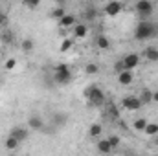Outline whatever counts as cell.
Listing matches in <instances>:
<instances>
[{
    "label": "cell",
    "mask_w": 158,
    "mask_h": 156,
    "mask_svg": "<svg viewBox=\"0 0 158 156\" xmlns=\"http://www.w3.org/2000/svg\"><path fill=\"white\" fill-rule=\"evenodd\" d=\"M72 79H74V76H72V70H70L68 64H57V66L53 68V81H55L59 86L70 84Z\"/></svg>",
    "instance_id": "3957f363"
},
{
    "label": "cell",
    "mask_w": 158,
    "mask_h": 156,
    "mask_svg": "<svg viewBox=\"0 0 158 156\" xmlns=\"http://www.w3.org/2000/svg\"><path fill=\"white\" fill-rule=\"evenodd\" d=\"M118 81L121 86H129L132 81H134V74H132V70H123V72H119L118 74Z\"/></svg>",
    "instance_id": "8fae6325"
},
{
    "label": "cell",
    "mask_w": 158,
    "mask_h": 156,
    "mask_svg": "<svg viewBox=\"0 0 158 156\" xmlns=\"http://www.w3.org/2000/svg\"><path fill=\"white\" fill-rule=\"evenodd\" d=\"M145 125H147V119H145V117H138V119H134V123H132V129H134V130H140V132H143Z\"/></svg>",
    "instance_id": "603a6c76"
},
{
    "label": "cell",
    "mask_w": 158,
    "mask_h": 156,
    "mask_svg": "<svg viewBox=\"0 0 158 156\" xmlns=\"http://www.w3.org/2000/svg\"><path fill=\"white\" fill-rule=\"evenodd\" d=\"M156 24L151 20H140L134 28V39L136 40H147L156 37Z\"/></svg>",
    "instance_id": "6da1fadb"
},
{
    "label": "cell",
    "mask_w": 158,
    "mask_h": 156,
    "mask_svg": "<svg viewBox=\"0 0 158 156\" xmlns=\"http://www.w3.org/2000/svg\"><path fill=\"white\" fill-rule=\"evenodd\" d=\"M109 142H110V145H112V149H118L119 143H121V140H119V136H109Z\"/></svg>",
    "instance_id": "83f0119b"
},
{
    "label": "cell",
    "mask_w": 158,
    "mask_h": 156,
    "mask_svg": "<svg viewBox=\"0 0 158 156\" xmlns=\"http://www.w3.org/2000/svg\"><path fill=\"white\" fill-rule=\"evenodd\" d=\"M64 15H66V9H64V6H55V7L50 11V18H53V20H61Z\"/></svg>",
    "instance_id": "2e32d148"
},
{
    "label": "cell",
    "mask_w": 158,
    "mask_h": 156,
    "mask_svg": "<svg viewBox=\"0 0 158 156\" xmlns=\"http://www.w3.org/2000/svg\"><path fill=\"white\" fill-rule=\"evenodd\" d=\"M138 97H140L142 105H149V103H153V90H149V88H143V90L138 94Z\"/></svg>",
    "instance_id": "e0dca14e"
},
{
    "label": "cell",
    "mask_w": 158,
    "mask_h": 156,
    "mask_svg": "<svg viewBox=\"0 0 158 156\" xmlns=\"http://www.w3.org/2000/svg\"><path fill=\"white\" fill-rule=\"evenodd\" d=\"M6 24H7V15L0 13V26H6Z\"/></svg>",
    "instance_id": "d6a6232c"
},
{
    "label": "cell",
    "mask_w": 158,
    "mask_h": 156,
    "mask_svg": "<svg viewBox=\"0 0 158 156\" xmlns=\"http://www.w3.org/2000/svg\"><path fill=\"white\" fill-rule=\"evenodd\" d=\"M66 2H68V0H55L57 6H66Z\"/></svg>",
    "instance_id": "836d02e7"
},
{
    "label": "cell",
    "mask_w": 158,
    "mask_h": 156,
    "mask_svg": "<svg viewBox=\"0 0 158 156\" xmlns=\"http://www.w3.org/2000/svg\"><path fill=\"white\" fill-rule=\"evenodd\" d=\"M134 9L140 17V20H149L153 17V11H155V4L151 0H136L134 4Z\"/></svg>",
    "instance_id": "277c9868"
},
{
    "label": "cell",
    "mask_w": 158,
    "mask_h": 156,
    "mask_svg": "<svg viewBox=\"0 0 158 156\" xmlns=\"http://www.w3.org/2000/svg\"><path fill=\"white\" fill-rule=\"evenodd\" d=\"M85 97H86V101H88L90 105H94V107H101V105H105V101H107L105 92H103L99 86H96V84H90V86L85 90Z\"/></svg>",
    "instance_id": "7a4b0ae2"
},
{
    "label": "cell",
    "mask_w": 158,
    "mask_h": 156,
    "mask_svg": "<svg viewBox=\"0 0 158 156\" xmlns=\"http://www.w3.org/2000/svg\"><path fill=\"white\" fill-rule=\"evenodd\" d=\"M143 57L149 61V63H158V48L156 46H147L143 50Z\"/></svg>",
    "instance_id": "4fadbf2b"
},
{
    "label": "cell",
    "mask_w": 158,
    "mask_h": 156,
    "mask_svg": "<svg viewBox=\"0 0 158 156\" xmlns=\"http://www.w3.org/2000/svg\"><path fill=\"white\" fill-rule=\"evenodd\" d=\"M123 66H125V70H134V68H138L140 66V61H142V57H140V53H136V51H131V53H127L123 59Z\"/></svg>",
    "instance_id": "8992f818"
},
{
    "label": "cell",
    "mask_w": 158,
    "mask_h": 156,
    "mask_svg": "<svg viewBox=\"0 0 158 156\" xmlns=\"http://www.w3.org/2000/svg\"><path fill=\"white\" fill-rule=\"evenodd\" d=\"M17 66V59H7L6 61V70H13Z\"/></svg>",
    "instance_id": "f1b7e54d"
},
{
    "label": "cell",
    "mask_w": 158,
    "mask_h": 156,
    "mask_svg": "<svg viewBox=\"0 0 158 156\" xmlns=\"http://www.w3.org/2000/svg\"><path fill=\"white\" fill-rule=\"evenodd\" d=\"M20 50H22L24 53H31V51L35 50V42H33V39H30V37L22 39L20 40Z\"/></svg>",
    "instance_id": "ac0fdd59"
},
{
    "label": "cell",
    "mask_w": 158,
    "mask_h": 156,
    "mask_svg": "<svg viewBox=\"0 0 158 156\" xmlns=\"http://www.w3.org/2000/svg\"><path fill=\"white\" fill-rule=\"evenodd\" d=\"M121 109L123 110H129V112H134V110H140L142 109V101L138 96H132V94H127L121 97Z\"/></svg>",
    "instance_id": "5b68a950"
},
{
    "label": "cell",
    "mask_w": 158,
    "mask_h": 156,
    "mask_svg": "<svg viewBox=\"0 0 158 156\" xmlns=\"http://www.w3.org/2000/svg\"><path fill=\"white\" fill-rule=\"evenodd\" d=\"M20 2H22V6L28 7V9H35L40 4V0H20Z\"/></svg>",
    "instance_id": "484cf974"
},
{
    "label": "cell",
    "mask_w": 158,
    "mask_h": 156,
    "mask_svg": "<svg viewBox=\"0 0 158 156\" xmlns=\"http://www.w3.org/2000/svg\"><path fill=\"white\" fill-rule=\"evenodd\" d=\"M28 127H30L31 130L42 132V130H44V127H46V123H44V119H42L39 114H31V116L28 117Z\"/></svg>",
    "instance_id": "ba28073f"
},
{
    "label": "cell",
    "mask_w": 158,
    "mask_h": 156,
    "mask_svg": "<svg viewBox=\"0 0 158 156\" xmlns=\"http://www.w3.org/2000/svg\"><path fill=\"white\" fill-rule=\"evenodd\" d=\"M77 20H76V15H70V13H66L61 20H57V24H59V28H70V26H74Z\"/></svg>",
    "instance_id": "5bb4252c"
},
{
    "label": "cell",
    "mask_w": 158,
    "mask_h": 156,
    "mask_svg": "<svg viewBox=\"0 0 158 156\" xmlns=\"http://www.w3.org/2000/svg\"><path fill=\"white\" fill-rule=\"evenodd\" d=\"M66 121H68V116L63 114V112H53L52 114V127H55V129H63L66 125Z\"/></svg>",
    "instance_id": "30bf717a"
},
{
    "label": "cell",
    "mask_w": 158,
    "mask_h": 156,
    "mask_svg": "<svg viewBox=\"0 0 158 156\" xmlns=\"http://www.w3.org/2000/svg\"><path fill=\"white\" fill-rule=\"evenodd\" d=\"M153 101H155V103H158V90H155V92H153Z\"/></svg>",
    "instance_id": "e575fe53"
},
{
    "label": "cell",
    "mask_w": 158,
    "mask_h": 156,
    "mask_svg": "<svg viewBox=\"0 0 158 156\" xmlns=\"http://www.w3.org/2000/svg\"><path fill=\"white\" fill-rule=\"evenodd\" d=\"M85 72H86V76H96V74H99V66L96 63H88L85 66Z\"/></svg>",
    "instance_id": "cb8c5ba5"
},
{
    "label": "cell",
    "mask_w": 158,
    "mask_h": 156,
    "mask_svg": "<svg viewBox=\"0 0 158 156\" xmlns=\"http://www.w3.org/2000/svg\"><path fill=\"white\" fill-rule=\"evenodd\" d=\"M86 18H88V20H92V18H96V9L92 11V7H88V11H86Z\"/></svg>",
    "instance_id": "1f68e13d"
},
{
    "label": "cell",
    "mask_w": 158,
    "mask_h": 156,
    "mask_svg": "<svg viewBox=\"0 0 158 156\" xmlns=\"http://www.w3.org/2000/svg\"><path fill=\"white\" fill-rule=\"evenodd\" d=\"M143 132H145L147 136H156V134H158V123H149V121H147V125H145Z\"/></svg>",
    "instance_id": "7402d4cb"
},
{
    "label": "cell",
    "mask_w": 158,
    "mask_h": 156,
    "mask_svg": "<svg viewBox=\"0 0 158 156\" xmlns=\"http://www.w3.org/2000/svg\"><path fill=\"white\" fill-rule=\"evenodd\" d=\"M121 9H123V4H121L119 0H110V2L103 7L105 15H109V17H116V15H119Z\"/></svg>",
    "instance_id": "52a82bcc"
},
{
    "label": "cell",
    "mask_w": 158,
    "mask_h": 156,
    "mask_svg": "<svg viewBox=\"0 0 158 156\" xmlns=\"http://www.w3.org/2000/svg\"><path fill=\"white\" fill-rule=\"evenodd\" d=\"M123 70H125V66H123V61L119 59V61H116V64H114V72L119 74V72H123Z\"/></svg>",
    "instance_id": "f546056e"
},
{
    "label": "cell",
    "mask_w": 158,
    "mask_h": 156,
    "mask_svg": "<svg viewBox=\"0 0 158 156\" xmlns=\"http://www.w3.org/2000/svg\"><path fill=\"white\" fill-rule=\"evenodd\" d=\"M156 33H158V24H156Z\"/></svg>",
    "instance_id": "8d00e7d4"
},
{
    "label": "cell",
    "mask_w": 158,
    "mask_h": 156,
    "mask_svg": "<svg viewBox=\"0 0 158 156\" xmlns=\"http://www.w3.org/2000/svg\"><path fill=\"white\" fill-rule=\"evenodd\" d=\"M155 143H156V145H158V138H156V140H155Z\"/></svg>",
    "instance_id": "d590c367"
},
{
    "label": "cell",
    "mask_w": 158,
    "mask_h": 156,
    "mask_svg": "<svg viewBox=\"0 0 158 156\" xmlns=\"http://www.w3.org/2000/svg\"><path fill=\"white\" fill-rule=\"evenodd\" d=\"M101 132H103L101 123H92V125H90V129H88L90 138H99V136H101Z\"/></svg>",
    "instance_id": "44dd1931"
},
{
    "label": "cell",
    "mask_w": 158,
    "mask_h": 156,
    "mask_svg": "<svg viewBox=\"0 0 158 156\" xmlns=\"http://www.w3.org/2000/svg\"><path fill=\"white\" fill-rule=\"evenodd\" d=\"M107 110L110 112V116H112V117H118V110H116V107H114L112 103H109V107H107Z\"/></svg>",
    "instance_id": "4dcf8cb0"
},
{
    "label": "cell",
    "mask_w": 158,
    "mask_h": 156,
    "mask_svg": "<svg viewBox=\"0 0 158 156\" xmlns=\"http://www.w3.org/2000/svg\"><path fill=\"white\" fill-rule=\"evenodd\" d=\"M19 145H20V142L15 138V136H7V140L4 142V147H6V151H15V149H19Z\"/></svg>",
    "instance_id": "d6986e66"
},
{
    "label": "cell",
    "mask_w": 158,
    "mask_h": 156,
    "mask_svg": "<svg viewBox=\"0 0 158 156\" xmlns=\"http://www.w3.org/2000/svg\"><path fill=\"white\" fill-rule=\"evenodd\" d=\"M96 147H98V151L101 153V154H110L114 149H112V145H110V142H109V138H105V140H98L96 142Z\"/></svg>",
    "instance_id": "7c38bea8"
},
{
    "label": "cell",
    "mask_w": 158,
    "mask_h": 156,
    "mask_svg": "<svg viewBox=\"0 0 158 156\" xmlns=\"http://www.w3.org/2000/svg\"><path fill=\"white\" fill-rule=\"evenodd\" d=\"M2 42H4V44H11V42H13V33H11V31H4V33H2Z\"/></svg>",
    "instance_id": "4316f807"
},
{
    "label": "cell",
    "mask_w": 158,
    "mask_h": 156,
    "mask_svg": "<svg viewBox=\"0 0 158 156\" xmlns=\"http://www.w3.org/2000/svg\"><path fill=\"white\" fill-rule=\"evenodd\" d=\"M72 46H74V39H63L61 46H59V50H61L63 53H66L68 50H72Z\"/></svg>",
    "instance_id": "d4e9b609"
},
{
    "label": "cell",
    "mask_w": 158,
    "mask_h": 156,
    "mask_svg": "<svg viewBox=\"0 0 158 156\" xmlns=\"http://www.w3.org/2000/svg\"><path fill=\"white\" fill-rule=\"evenodd\" d=\"M9 134H11V136H15V138L22 143V142H26V140H28V136H30V127H13Z\"/></svg>",
    "instance_id": "9c48e42d"
},
{
    "label": "cell",
    "mask_w": 158,
    "mask_h": 156,
    "mask_svg": "<svg viewBox=\"0 0 158 156\" xmlns=\"http://www.w3.org/2000/svg\"><path fill=\"white\" fill-rule=\"evenodd\" d=\"M96 44H98L99 50H109L110 48V40H109L107 35H98L96 37Z\"/></svg>",
    "instance_id": "ffe728a7"
},
{
    "label": "cell",
    "mask_w": 158,
    "mask_h": 156,
    "mask_svg": "<svg viewBox=\"0 0 158 156\" xmlns=\"http://www.w3.org/2000/svg\"><path fill=\"white\" fill-rule=\"evenodd\" d=\"M86 33H88L86 24H77V22L74 24V37H76V39H85Z\"/></svg>",
    "instance_id": "9a60e30c"
}]
</instances>
